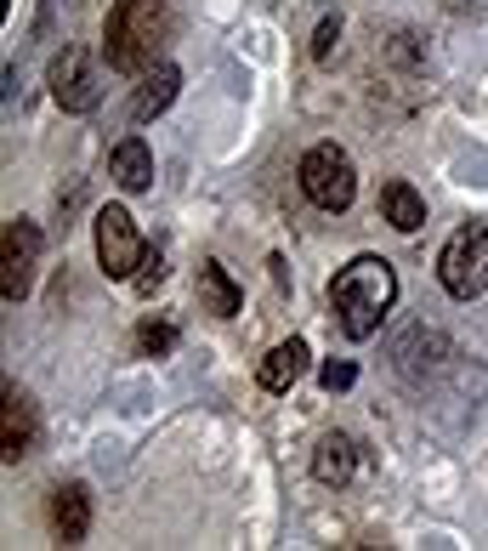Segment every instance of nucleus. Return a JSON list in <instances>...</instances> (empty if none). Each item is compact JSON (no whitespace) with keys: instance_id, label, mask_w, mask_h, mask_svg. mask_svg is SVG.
Masks as SVG:
<instances>
[{"instance_id":"nucleus-1","label":"nucleus","mask_w":488,"mask_h":551,"mask_svg":"<svg viewBox=\"0 0 488 551\" xmlns=\"http://www.w3.org/2000/svg\"><path fill=\"white\" fill-rule=\"evenodd\" d=\"M176 35V0H114L103 23V57L114 74H148Z\"/></svg>"},{"instance_id":"nucleus-2","label":"nucleus","mask_w":488,"mask_h":551,"mask_svg":"<svg viewBox=\"0 0 488 551\" xmlns=\"http://www.w3.org/2000/svg\"><path fill=\"white\" fill-rule=\"evenodd\" d=\"M398 302V267L386 256H358L330 279V313L352 341H369Z\"/></svg>"},{"instance_id":"nucleus-3","label":"nucleus","mask_w":488,"mask_h":551,"mask_svg":"<svg viewBox=\"0 0 488 551\" xmlns=\"http://www.w3.org/2000/svg\"><path fill=\"white\" fill-rule=\"evenodd\" d=\"M437 285L454 302H471L488 290V222H466L449 233V245L437 250Z\"/></svg>"},{"instance_id":"nucleus-4","label":"nucleus","mask_w":488,"mask_h":551,"mask_svg":"<svg viewBox=\"0 0 488 551\" xmlns=\"http://www.w3.org/2000/svg\"><path fill=\"white\" fill-rule=\"evenodd\" d=\"M301 194L313 199L318 211H347L352 194H358V165L341 143H313L301 154Z\"/></svg>"},{"instance_id":"nucleus-5","label":"nucleus","mask_w":488,"mask_h":551,"mask_svg":"<svg viewBox=\"0 0 488 551\" xmlns=\"http://www.w3.org/2000/svg\"><path fill=\"white\" fill-rule=\"evenodd\" d=\"M35 267H40V228L29 216H12L0 228V296L12 307L35 290Z\"/></svg>"},{"instance_id":"nucleus-6","label":"nucleus","mask_w":488,"mask_h":551,"mask_svg":"<svg viewBox=\"0 0 488 551\" xmlns=\"http://www.w3.org/2000/svg\"><path fill=\"white\" fill-rule=\"evenodd\" d=\"M142 233L137 222H131V211L125 205H103L97 211V267H103L108 279H137L142 267Z\"/></svg>"},{"instance_id":"nucleus-7","label":"nucleus","mask_w":488,"mask_h":551,"mask_svg":"<svg viewBox=\"0 0 488 551\" xmlns=\"http://www.w3.org/2000/svg\"><path fill=\"white\" fill-rule=\"evenodd\" d=\"M52 103L63 114H91L103 103V74H97V63L80 46H63L52 57Z\"/></svg>"},{"instance_id":"nucleus-8","label":"nucleus","mask_w":488,"mask_h":551,"mask_svg":"<svg viewBox=\"0 0 488 551\" xmlns=\"http://www.w3.org/2000/svg\"><path fill=\"white\" fill-rule=\"evenodd\" d=\"M35 438H40L35 398H29L18 381H6V398H0V461L18 466L23 455H35Z\"/></svg>"},{"instance_id":"nucleus-9","label":"nucleus","mask_w":488,"mask_h":551,"mask_svg":"<svg viewBox=\"0 0 488 551\" xmlns=\"http://www.w3.org/2000/svg\"><path fill=\"white\" fill-rule=\"evenodd\" d=\"M392 358H398V370L409 375V381H415V387H426V381H432L437 370H443V364H449L454 358V347L443 336H437V330H426V324H415V330H403L398 336V347H392Z\"/></svg>"},{"instance_id":"nucleus-10","label":"nucleus","mask_w":488,"mask_h":551,"mask_svg":"<svg viewBox=\"0 0 488 551\" xmlns=\"http://www.w3.org/2000/svg\"><path fill=\"white\" fill-rule=\"evenodd\" d=\"M91 529V489L86 483H57L52 489V534L63 546H80Z\"/></svg>"},{"instance_id":"nucleus-11","label":"nucleus","mask_w":488,"mask_h":551,"mask_svg":"<svg viewBox=\"0 0 488 551\" xmlns=\"http://www.w3.org/2000/svg\"><path fill=\"white\" fill-rule=\"evenodd\" d=\"M108 177L120 182L125 194H148V188H154V148L142 143V137L114 143V154H108Z\"/></svg>"},{"instance_id":"nucleus-12","label":"nucleus","mask_w":488,"mask_h":551,"mask_svg":"<svg viewBox=\"0 0 488 551\" xmlns=\"http://www.w3.org/2000/svg\"><path fill=\"white\" fill-rule=\"evenodd\" d=\"M176 91H182V69L176 63H154V69L142 74L137 86V103H131V120H154V114H165V108L176 103Z\"/></svg>"},{"instance_id":"nucleus-13","label":"nucleus","mask_w":488,"mask_h":551,"mask_svg":"<svg viewBox=\"0 0 488 551\" xmlns=\"http://www.w3.org/2000/svg\"><path fill=\"white\" fill-rule=\"evenodd\" d=\"M307 341L301 336H290V341H279V347H273V353L262 358V370H256V381H262L267 392H290L301 381V375H307Z\"/></svg>"},{"instance_id":"nucleus-14","label":"nucleus","mask_w":488,"mask_h":551,"mask_svg":"<svg viewBox=\"0 0 488 551\" xmlns=\"http://www.w3.org/2000/svg\"><path fill=\"white\" fill-rule=\"evenodd\" d=\"M352 472H358V444H352L347 432H324L313 449V478L318 483H352Z\"/></svg>"},{"instance_id":"nucleus-15","label":"nucleus","mask_w":488,"mask_h":551,"mask_svg":"<svg viewBox=\"0 0 488 551\" xmlns=\"http://www.w3.org/2000/svg\"><path fill=\"white\" fill-rule=\"evenodd\" d=\"M381 216H386V228L420 233V228H426V199H420L409 182H386V188H381Z\"/></svg>"},{"instance_id":"nucleus-16","label":"nucleus","mask_w":488,"mask_h":551,"mask_svg":"<svg viewBox=\"0 0 488 551\" xmlns=\"http://www.w3.org/2000/svg\"><path fill=\"white\" fill-rule=\"evenodd\" d=\"M199 302H205V313H216V319H233L239 313V285L227 279V267L222 262H205L199 267Z\"/></svg>"},{"instance_id":"nucleus-17","label":"nucleus","mask_w":488,"mask_h":551,"mask_svg":"<svg viewBox=\"0 0 488 551\" xmlns=\"http://www.w3.org/2000/svg\"><path fill=\"white\" fill-rule=\"evenodd\" d=\"M137 341H142V353H154V358H165L176 347V324L171 319H148L137 330Z\"/></svg>"},{"instance_id":"nucleus-18","label":"nucleus","mask_w":488,"mask_h":551,"mask_svg":"<svg viewBox=\"0 0 488 551\" xmlns=\"http://www.w3.org/2000/svg\"><path fill=\"white\" fill-rule=\"evenodd\" d=\"M318 381H324V392H347L352 381H358V364H347V358H330V364L318 370Z\"/></svg>"},{"instance_id":"nucleus-19","label":"nucleus","mask_w":488,"mask_h":551,"mask_svg":"<svg viewBox=\"0 0 488 551\" xmlns=\"http://www.w3.org/2000/svg\"><path fill=\"white\" fill-rule=\"evenodd\" d=\"M131 285H137L142 296H154V290L165 285V262H159V256H142V267H137V279H131Z\"/></svg>"},{"instance_id":"nucleus-20","label":"nucleus","mask_w":488,"mask_h":551,"mask_svg":"<svg viewBox=\"0 0 488 551\" xmlns=\"http://www.w3.org/2000/svg\"><path fill=\"white\" fill-rule=\"evenodd\" d=\"M335 40H341V18H324V23H318V35H313V57H318V63L335 52Z\"/></svg>"}]
</instances>
